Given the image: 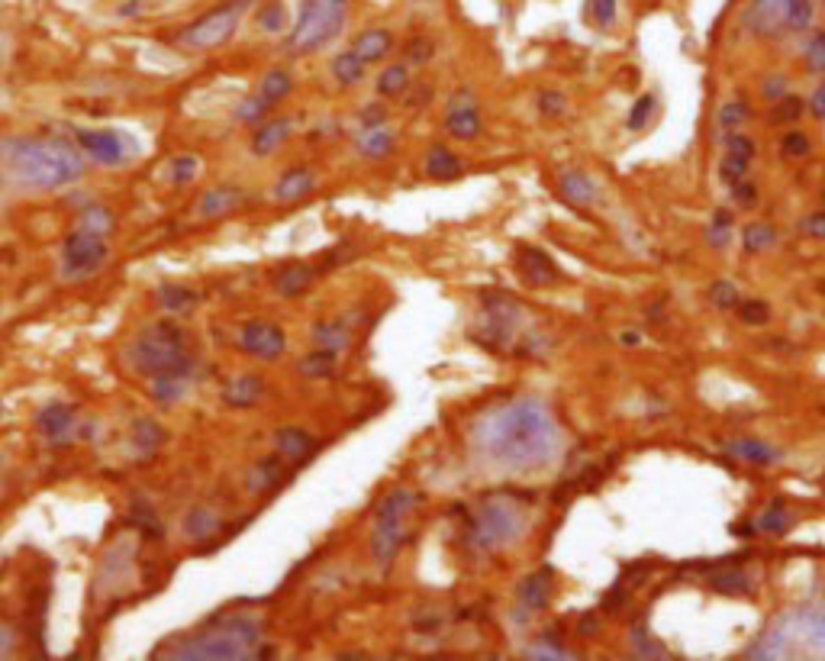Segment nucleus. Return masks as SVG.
I'll use <instances>...</instances> for the list:
<instances>
[{"instance_id": "bf43d9fd", "label": "nucleus", "mask_w": 825, "mask_h": 661, "mask_svg": "<svg viewBox=\"0 0 825 661\" xmlns=\"http://www.w3.org/2000/svg\"><path fill=\"white\" fill-rule=\"evenodd\" d=\"M539 107H542V113H548V117H558L561 107H564V100H561L555 91H545V94L539 97Z\"/></svg>"}, {"instance_id": "4c0bfd02", "label": "nucleus", "mask_w": 825, "mask_h": 661, "mask_svg": "<svg viewBox=\"0 0 825 661\" xmlns=\"http://www.w3.org/2000/svg\"><path fill=\"white\" fill-rule=\"evenodd\" d=\"M332 368H336V352H326V349H313L300 362V371L307 378H326V375H332Z\"/></svg>"}, {"instance_id": "f03ea898", "label": "nucleus", "mask_w": 825, "mask_h": 661, "mask_svg": "<svg viewBox=\"0 0 825 661\" xmlns=\"http://www.w3.org/2000/svg\"><path fill=\"white\" fill-rule=\"evenodd\" d=\"M0 165L26 188H65L84 175V158L59 139H4Z\"/></svg>"}, {"instance_id": "a878e982", "label": "nucleus", "mask_w": 825, "mask_h": 661, "mask_svg": "<svg viewBox=\"0 0 825 661\" xmlns=\"http://www.w3.org/2000/svg\"><path fill=\"white\" fill-rule=\"evenodd\" d=\"M390 49H394V36L384 33V30L361 33V36L355 39V46H352V52H355L358 59L365 62V65H374V62L387 59V52H390Z\"/></svg>"}, {"instance_id": "c9c22d12", "label": "nucleus", "mask_w": 825, "mask_h": 661, "mask_svg": "<svg viewBox=\"0 0 825 661\" xmlns=\"http://www.w3.org/2000/svg\"><path fill=\"white\" fill-rule=\"evenodd\" d=\"M291 91H294V81H291L287 71H268L262 88H258V97H262L268 107H274V104H281V100Z\"/></svg>"}, {"instance_id": "58836bf2", "label": "nucleus", "mask_w": 825, "mask_h": 661, "mask_svg": "<svg viewBox=\"0 0 825 661\" xmlns=\"http://www.w3.org/2000/svg\"><path fill=\"white\" fill-rule=\"evenodd\" d=\"M758 529H761V533H774V536L787 533V529H790V513H787V507H784V504H771V507H767V510L758 516Z\"/></svg>"}, {"instance_id": "cd10ccee", "label": "nucleus", "mask_w": 825, "mask_h": 661, "mask_svg": "<svg viewBox=\"0 0 825 661\" xmlns=\"http://www.w3.org/2000/svg\"><path fill=\"white\" fill-rule=\"evenodd\" d=\"M223 397H226L229 407H252L265 397V381L255 378V375H242L226 387Z\"/></svg>"}, {"instance_id": "dca6fc26", "label": "nucleus", "mask_w": 825, "mask_h": 661, "mask_svg": "<svg viewBox=\"0 0 825 661\" xmlns=\"http://www.w3.org/2000/svg\"><path fill=\"white\" fill-rule=\"evenodd\" d=\"M755 158V142L745 136H729L726 139V158L719 165V175L726 184H738L748 175V162Z\"/></svg>"}, {"instance_id": "052dcab7", "label": "nucleus", "mask_w": 825, "mask_h": 661, "mask_svg": "<svg viewBox=\"0 0 825 661\" xmlns=\"http://www.w3.org/2000/svg\"><path fill=\"white\" fill-rule=\"evenodd\" d=\"M803 229H806L809 236L825 239V213H813V217H809V220L803 223Z\"/></svg>"}, {"instance_id": "e2e57ef3", "label": "nucleus", "mask_w": 825, "mask_h": 661, "mask_svg": "<svg viewBox=\"0 0 825 661\" xmlns=\"http://www.w3.org/2000/svg\"><path fill=\"white\" fill-rule=\"evenodd\" d=\"M813 117L825 120V84L816 88V94H813Z\"/></svg>"}, {"instance_id": "0e129e2a", "label": "nucleus", "mask_w": 825, "mask_h": 661, "mask_svg": "<svg viewBox=\"0 0 825 661\" xmlns=\"http://www.w3.org/2000/svg\"><path fill=\"white\" fill-rule=\"evenodd\" d=\"M597 632V620H593V613H587L581 620V636H593Z\"/></svg>"}, {"instance_id": "a211bd4d", "label": "nucleus", "mask_w": 825, "mask_h": 661, "mask_svg": "<svg viewBox=\"0 0 825 661\" xmlns=\"http://www.w3.org/2000/svg\"><path fill=\"white\" fill-rule=\"evenodd\" d=\"M39 433L55 445L68 442L75 436V410L65 404H49L39 413Z\"/></svg>"}, {"instance_id": "9d476101", "label": "nucleus", "mask_w": 825, "mask_h": 661, "mask_svg": "<svg viewBox=\"0 0 825 661\" xmlns=\"http://www.w3.org/2000/svg\"><path fill=\"white\" fill-rule=\"evenodd\" d=\"M107 262V242L104 236L91 233V229H75L65 246H62V275L68 281H81V278H91L94 271Z\"/></svg>"}, {"instance_id": "20e7f679", "label": "nucleus", "mask_w": 825, "mask_h": 661, "mask_svg": "<svg viewBox=\"0 0 825 661\" xmlns=\"http://www.w3.org/2000/svg\"><path fill=\"white\" fill-rule=\"evenodd\" d=\"M129 365H133L139 375L146 378H158L168 375V371H184L194 368V355H191V342H187V333L175 323H152L136 336V342L126 352Z\"/></svg>"}, {"instance_id": "de8ad7c7", "label": "nucleus", "mask_w": 825, "mask_h": 661, "mask_svg": "<svg viewBox=\"0 0 825 661\" xmlns=\"http://www.w3.org/2000/svg\"><path fill=\"white\" fill-rule=\"evenodd\" d=\"M713 587L722 594H748V578L738 571H726L719 574V578H713Z\"/></svg>"}, {"instance_id": "c03bdc74", "label": "nucleus", "mask_w": 825, "mask_h": 661, "mask_svg": "<svg viewBox=\"0 0 825 661\" xmlns=\"http://www.w3.org/2000/svg\"><path fill=\"white\" fill-rule=\"evenodd\" d=\"M165 439V433L162 429H158V423H152V420H139L136 423V429H133V442L139 445V449H155L158 442Z\"/></svg>"}, {"instance_id": "b1692460", "label": "nucleus", "mask_w": 825, "mask_h": 661, "mask_svg": "<svg viewBox=\"0 0 825 661\" xmlns=\"http://www.w3.org/2000/svg\"><path fill=\"white\" fill-rule=\"evenodd\" d=\"M284 481V465H281V455H268L262 458V462L255 465V471L249 474V481H245V487H249L252 494H268L274 491Z\"/></svg>"}, {"instance_id": "3c124183", "label": "nucleus", "mask_w": 825, "mask_h": 661, "mask_svg": "<svg viewBox=\"0 0 825 661\" xmlns=\"http://www.w3.org/2000/svg\"><path fill=\"white\" fill-rule=\"evenodd\" d=\"M751 113L748 104H742V100H735V104H726L719 110V126H726V129H735L738 123H745V117Z\"/></svg>"}, {"instance_id": "f8f14e48", "label": "nucleus", "mask_w": 825, "mask_h": 661, "mask_svg": "<svg viewBox=\"0 0 825 661\" xmlns=\"http://www.w3.org/2000/svg\"><path fill=\"white\" fill-rule=\"evenodd\" d=\"M78 142L100 165H123L129 158V139L113 133V129H84V133H78Z\"/></svg>"}, {"instance_id": "4be33fe9", "label": "nucleus", "mask_w": 825, "mask_h": 661, "mask_svg": "<svg viewBox=\"0 0 825 661\" xmlns=\"http://www.w3.org/2000/svg\"><path fill=\"white\" fill-rule=\"evenodd\" d=\"M194 384V368H184V371H168V375H158L152 378V394L158 404H175L187 394V387Z\"/></svg>"}, {"instance_id": "6e6552de", "label": "nucleus", "mask_w": 825, "mask_h": 661, "mask_svg": "<svg viewBox=\"0 0 825 661\" xmlns=\"http://www.w3.org/2000/svg\"><path fill=\"white\" fill-rule=\"evenodd\" d=\"M813 0H751L745 10V26L755 36L806 33L813 26Z\"/></svg>"}, {"instance_id": "69168bd1", "label": "nucleus", "mask_w": 825, "mask_h": 661, "mask_svg": "<svg viewBox=\"0 0 825 661\" xmlns=\"http://www.w3.org/2000/svg\"><path fill=\"white\" fill-rule=\"evenodd\" d=\"M822 204H825V191H822Z\"/></svg>"}, {"instance_id": "2f4dec72", "label": "nucleus", "mask_w": 825, "mask_h": 661, "mask_svg": "<svg viewBox=\"0 0 825 661\" xmlns=\"http://www.w3.org/2000/svg\"><path fill=\"white\" fill-rule=\"evenodd\" d=\"M313 346L316 349H326V352H342L345 346H349V329H345L342 323H316L313 326Z\"/></svg>"}, {"instance_id": "6e6d98bb", "label": "nucleus", "mask_w": 825, "mask_h": 661, "mask_svg": "<svg viewBox=\"0 0 825 661\" xmlns=\"http://www.w3.org/2000/svg\"><path fill=\"white\" fill-rule=\"evenodd\" d=\"M258 26H262V30L278 33L281 26H284V7H281V4H271V7H265L262 13H258Z\"/></svg>"}, {"instance_id": "393cba45", "label": "nucleus", "mask_w": 825, "mask_h": 661, "mask_svg": "<svg viewBox=\"0 0 825 661\" xmlns=\"http://www.w3.org/2000/svg\"><path fill=\"white\" fill-rule=\"evenodd\" d=\"M313 188H316L313 171H310V168H294V171H287V175L278 181V188H274V197H278L281 204H291V200H300V197L313 194Z\"/></svg>"}, {"instance_id": "a18cd8bd", "label": "nucleus", "mask_w": 825, "mask_h": 661, "mask_svg": "<svg viewBox=\"0 0 825 661\" xmlns=\"http://www.w3.org/2000/svg\"><path fill=\"white\" fill-rule=\"evenodd\" d=\"M587 10H590V20L597 26H613L616 20V0H587Z\"/></svg>"}, {"instance_id": "c756f323", "label": "nucleus", "mask_w": 825, "mask_h": 661, "mask_svg": "<svg viewBox=\"0 0 825 661\" xmlns=\"http://www.w3.org/2000/svg\"><path fill=\"white\" fill-rule=\"evenodd\" d=\"M216 529H220V520L207 507H194L184 516V536L194 542H207L210 536H216Z\"/></svg>"}, {"instance_id": "4d7b16f0", "label": "nucleus", "mask_w": 825, "mask_h": 661, "mask_svg": "<svg viewBox=\"0 0 825 661\" xmlns=\"http://www.w3.org/2000/svg\"><path fill=\"white\" fill-rule=\"evenodd\" d=\"M784 155L787 158H806L809 155V139L803 133H790L784 139Z\"/></svg>"}, {"instance_id": "5fc2aeb1", "label": "nucleus", "mask_w": 825, "mask_h": 661, "mask_svg": "<svg viewBox=\"0 0 825 661\" xmlns=\"http://www.w3.org/2000/svg\"><path fill=\"white\" fill-rule=\"evenodd\" d=\"M800 113H803V100L800 97H780V104H777V123H793V120H800Z\"/></svg>"}, {"instance_id": "473e14b6", "label": "nucleus", "mask_w": 825, "mask_h": 661, "mask_svg": "<svg viewBox=\"0 0 825 661\" xmlns=\"http://www.w3.org/2000/svg\"><path fill=\"white\" fill-rule=\"evenodd\" d=\"M242 194L236 188H220V191H210L204 197V204H200V217H226L229 210L239 207Z\"/></svg>"}, {"instance_id": "39448f33", "label": "nucleus", "mask_w": 825, "mask_h": 661, "mask_svg": "<svg viewBox=\"0 0 825 661\" xmlns=\"http://www.w3.org/2000/svg\"><path fill=\"white\" fill-rule=\"evenodd\" d=\"M345 13H349V0H300V13L291 39H287V52L310 55L329 46L342 33Z\"/></svg>"}, {"instance_id": "680f3d73", "label": "nucleus", "mask_w": 825, "mask_h": 661, "mask_svg": "<svg viewBox=\"0 0 825 661\" xmlns=\"http://www.w3.org/2000/svg\"><path fill=\"white\" fill-rule=\"evenodd\" d=\"M729 226H732V217H729V213H716V217H713V233H709V239L719 242V233L729 236Z\"/></svg>"}, {"instance_id": "f257e3e1", "label": "nucleus", "mask_w": 825, "mask_h": 661, "mask_svg": "<svg viewBox=\"0 0 825 661\" xmlns=\"http://www.w3.org/2000/svg\"><path fill=\"white\" fill-rule=\"evenodd\" d=\"M474 445L500 468L539 471L555 462L561 433L542 400H513L474 426Z\"/></svg>"}, {"instance_id": "6ab92c4d", "label": "nucleus", "mask_w": 825, "mask_h": 661, "mask_svg": "<svg viewBox=\"0 0 825 661\" xmlns=\"http://www.w3.org/2000/svg\"><path fill=\"white\" fill-rule=\"evenodd\" d=\"M445 126L455 139H474L477 133H481V113H477V107L471 104L468 94H461L458 104H452Z\"/></svg>"}, {"instance_id": "79ce46f5", "label": "nucleus", "mask_w": 825, "mask_h": 661, "mask_svg": "<svg viewBox=\"0 0 825 661\" xmlns=\"http://www.w3.org/2000/svg\"><path fill=\"white\" fill-rule=\"evenodd\" d=\"M81 229H91V233L97 236H107L110 229H113V213L104 210V207H91V210H84V217H81Z\"/></svg>"}, {"instance_id": "864d4df0", "label": "nucleus", "mask_w": 825, "mask_h": 661, "mask_svg": "<svg viewBox=\"0 0 825 661\" xmlns=\"http://www.w3.org/2000/svg\"><path fill=\"white\" fill-rule=\"evenodd\" d=\"M133 523H139L142 533H146L149 539H162V523L155 520V513L149 507H136L133 510Z\"/></svg>"}, {"instance_id": "412c9836", "label": "nucleus", "mask_w": 825, "mask_h": 661, "mask_svg": "<svg viewBox=\"0 0 825 661\" xmlns=\"http://www.w3.org/2000/svg\"><path fill=\"white\" fill-rule=\"evenodd\" d=\"M726 449V455L738 458V462H745V465H774L780 452L774 449V445H767V442H758V439H732L722 445Z\"/></svg>"}, {"instance_id": "aec40b11", "label": "nucleus", "mask_w": 825, "mask_h": 661, "mask_svg": "<svg viewBox=\"0 0 825 661\" xmlns=\"http://www.w3.org/2000/svg\"><path fill=\"white\" fill-rule=\"evenodd\" d=\"M552 587H555L552 571H548V568L535 571V574H529L523 584H519V603H523L529 613H539V610L548 607V600H552Z\"/></svg>"}, {"instance_id": "7c9ffc66", "label": "nucleus", "mask_w": 825, "mask_h": 661, "mask_svg": "<svg viewBox=\"0 0 825 661\" xmlns=\"http://www.w3.org/2000/svg\"><path fill=\"white\" fill-rule=\"evenodd\" d=\"M426 175L436 178V181H452V178L461 175V158L452 155L448 149H442V146H436L426 158Z\"/></svg>"}, {"instance_id": "c85d7f7f", "label": "nucleus", "mask_w": 825, "mask_h": 661, "mask_svg": "<svg viewBox=\"0 0 825 661\" xmlns=\"http://www.w3.org/2000/svg\"><path fill=\"white\" fill-rule=\"evenodd\" d=\"M355 149L365 158H387L394 152V133H387L384 126H365V133H358Z\"/></svg>"}, {"instance_id": "9b49d317", "label": "nucleus", "mask_w": 825, "mask_h": 661, "mask_svg": "<svg viewBox=\"0 0 825 661\" xmlns=\"http://www.w3.org/2000/svg\"><path fill=\"white\" fill-rule=\"evenodd\" d=\"M239 346H242V352H249L252 358H262V362H274V358L284 355L287 339H284V329H281L278 323L255 320V323H245L242 336H239Z\"/></svg>"}, {"instance_id": "1a4fd4ad", "label": "nucleus", "mask_w": 825, "mask_h": 661, "mask_svg": "<svg viewBox=\"0 0 825 661\" xmlns=\"http://www.w3.org/2000/svg\"><path fill=\"white\" fill-rule=\"evenodd\" d=\"M242 4H249V0H236V4L210 10L207 17H200L197 23L187 26V30L178 36V42L184 49H197V52L223 46V42L233 39V33H236L239 17H242Z\"/></svg>"}, {"instance_id": "37998d69", "label": "nucleus", "mask_w": 825, "mask_h": 661, "mask_svg": "<svg viewBox=\"0 0 825 661\" xmlns=\"http://www.w3.org/2000/svg\"><path fill=\"white\" fill-rule=\"evenodd\" d=\"M403 88H407V68H403V65H390L384 75H381V81H378V91L384 97H397Z\"/></svg>"}, {"instance_id": "bb28decb", "label": "nucleus", "mask_w": 825, "mask_h": 661, "mask_svg": "<svg viewBox=\"0 0 825 661\" xmlns=\"http://www.w3.org/2000/svg\"><path fill=\"white\" fill-rule=\"evenodd\" d=\"M294 133V123L291 120H281V117H271L268 123H262V129L255 133L252 139V152L255 155H268L281 146V142H287V136Z\"/></svg>"}, {"instance_id": "49530a36", "label": "nucleus", "mask_w": 825, "mask_h": 661, "mask_svg": "<svg viewBox=\"0 0 825 661\" xmlns=\"http://www.w3.org/2000/svg\"><path fill=\"white\" fill-rule=\"evenodd\" d=\"M738 313H742V320L748 326H764L767 320H771V307H767L764 300H745V304L738 307Z\"/></svg>"}, {"instance_id": "ea45409f", "label": "nucleus", "mask_w": 825, "mask_h": 661, "mask_svg": "<svg viewBox=\"0 0 825 661\" xmlns=\"http://www.w3.org/2000/svg\"><path fill=\"white\" fill-rule=\"evenodd\" d=\"M742 242H745L748 252H764V249H771L774 242H777V233H774L771 226H764V223H751V226L745 229Z\"/></svg>"}, {"instance_id": "0eeeda50", "label": "nucleus", "mask_w": 825, "mask_h": 661, "mask_svg": "<svg viewBox=\"0 0 825 661\" xmlns=\"http://www.w3.org/2000/svg\"><path fill=\"white\" fill-rule=\"evenodd\" d=\"M416 510V494L407 487H394L374 510V533H371V552L378 565H390L407 542V520Z\"/></svg>"}, {"instance_id": "e433bc0d", "label": "nucleus", "mask_w": 825, "mask_h": 661, "mask_svg": "<svg viewBox=\"0 0 825 661\" xmlns=\"http://www.w3.org/2000/svg\"><path fill=\"white\" fill-rule=\"evenodd\" d=\"M194 300H197V294L191 291V287H181V284H168V287L158 291V307H165L168 313L194 307Z\"/></svg>"}, {"instance_id": "a19ab883", "label": "nucleus", "mask_w": 825, "mask_h": 661, "mask_svg": "<svg viewBox=\"0 0 825 661\" xmlns=\"http://www.w3.org/2000/svg\"><path fill=\"white\" fill-rule=\"evenodd\" d=\"M803 59H806L809 71L825 75V33H816L803 42Z\"/></svg>"}, {"instance_id": "603ef678", "label": "nucleus", "mask_w": 825, "mask_h": 661, "mask_svg": "<svg viewBox=\"0 0 825 661\" xmlns=\"http://www.w3.org/2000/svg\"><path fill=\"white\" fill-rule=\"evenodd\" d=\"M651 110H655V97H651V94L635 100V107L629 113V129H642L651 120Z\"/></svg>"}, {"instance_id": "5701e85b", "label": "nucleus", "mask_w": 825, "mask_h": 661, "mask_svg": "<svg viewBox=\"0 0 825 661\" xmlns=\"http://www.w3.org/2000/svg\"><path fill=\"white\" fill-rule=\"evenodd\" d=\"M790 623L796 626V632L803 636V642L809 645L813 652L825 655V610H803V613H793Z\"/></svg>"}, {"instance_id": "2eb2a0df", "label": "nucleus", "mask_w": 825, "mask_h": 661, "mask_svg": "<svg viewBox=\"0 0 825 661\" xmlns=\"http://www.w3.org/2000/svg\"><path fill=\"white\" fill-rule=\"evenodd\" d=\"M274 442H278V455L284 458V462H291V465H303V462H310V458L316 455V439L307 433V429H297V426H284L278 429V436H274Z\"/></svg>"}, {"instance_id": "8fccbe9b", "label": "nucleus", "mask_w": 825, "mask_h": 661, "mask_svg": "<svg viewBox=\"0 0 825 661\" xmlns=\"http://www.w3.org/2000/svg\"><path fill=\"white\" fill-rule=\"evenodd\" d=\"M709 297H713V304L722 307V310H732L738 304V291L729 281H716L713 287H709Z\"/></svg>"}, {"instance_id": "423d86ee", "label": "nucleus", "mask_w": 825, "mask_h": 661, "mask_svg": "<svg viewBox=\"0 0 825 661\" xmlns=\"http://www.w3.org/2000/svg\"><path fill=\"white\" fill-rule=\"evenodd\" d=\"M526 529V510L510 497H490L477 507L474 520L468 526V539L474 549L481 552H497L513 545Z\"/></svg>"}, {"instance_id": "09e8293b", "label": "nucleus", "mask_w": 825, "mask_h": 661, "mask_svg": "<svg viewBox=\"0 0 825 661\" xmlns=\"http://www.w3.org/2000/svg\"><path fill=\"white\" fill-rule=\"evenodd\" d=\"M168 175H171V181H175V184L194 181V175H197V158H194V155H181V158H175V162H171V168H168Z\"/></svg>"}, {"instance_id": "f3484780", "label": "nucleus", "mask_w": 825, "mask_h": 661, "mask_svg": "<svg viewBox=\"0 0 825 661\" xmlns=\"http://www.w3.org/2000/svg\"><path fill=\"white\" fill-rule=\"evenodd\" d=\"M558 194L574 207H593L600 200V188L577 168H568L558 175Z\"/></svg>"}, {"instance_id": "72a5a7b5", "label": "nucleus", "mask_w": 825, "mask_h": 661, "mask_svg": "<svg viewBox=\"0 0 825 661\" xmlns=\"http://www.w3.org/2000/svg\"><path fill=\"white\" fill-rule=\"evenodd\" d=\"M310 281H313V271L307 265H294V268H284L281 271L278 281H274V287H278L281 297H297V294L307 291Z\"/></svg>"}, {"instance_id": "ddd939ff", "label": "nucleus", "mask_w": 825, "mask_h": 661, "mask_svg": "<svg viewBox=\"0 0 825 661\" xmlns=\"http://www.w3.org/2000/svg\"><path fill=\"white\" fill-rule=\"evenodd\" d=\"M516 320H519V310L506 297L487 300L484 316H481V326L487 329V336H484L487 346H503V342H510V336L516 333Z\"/></svg>"}, {"instance_id": "7ed1b4c3", "label": "nucleus", "mask_w": 825, "mask_h": 661, "mask_svg": "<svg viewBox=\"0 0 825 661\" xmlns=\"http://www.w3.org/2000/svg\"><path fill=\"white\" fill-rule=\"evenodd\" d=\"M262 645V620H255L249 613H226L216 616L210 626H204L194 636H184L168 645L171 658H252Z\"/></svg>"}, {"instance_id": "4468645a", "label": "nucleus", "mask_w": 825, "mask_h": 661, "mask_svg": "<svg viewBox=\"0 0 825 661\" xmlns=\"http://www.w3.org/2000/svg\"><path fill=\"white\" fill-rule=\"evenodd\" d=\"M516 268H519V275H523L532 287H548V284H555L561 278L558 275V265L542 249H535V246H523V249L516 252Z\"/></svg>"}, {"instance_id": "13d9d810", "label": "nucleus", "mask_w": 825, "mask_h": 661, "mask_svg": "<svg viewBox=\"0 0 825 661\" xmlns=\"http://www.w3.org/2000/svg\"><path fill=\"white\" fill-rule=\"evenodd\" d=\"M732 188H735L738 207H755V204H758V191L751 188V184H742V181H738V184H732Z\"/></svg>"}, {"instance_id": "f704fd0d", "label": "nucleus", "mask_w": 825, "mask_h": 661, "mask_svg": "<svg viewBox=\"0 0 825 661\" xmlns=\"http://www.w3.org/2000/svg\"><path fill=\"white\" fill-rule=\"evenodd\" d=\"M365 68L368 65L349 49V52L336 55V62H332V75H336V81L342 84V88H352V84H358L361 78H365Z\"/></svg>"}]
</instances>
